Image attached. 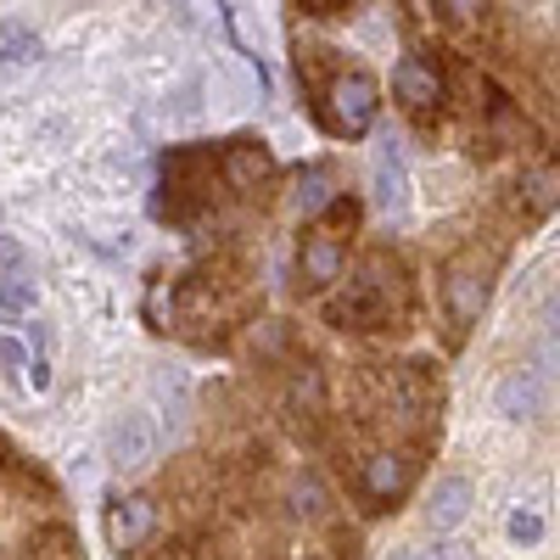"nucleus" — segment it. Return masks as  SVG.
<instances>
[{
  "label": "nucleus",
  "instance_id": "19",
  "mask_svg": "<svg viewBox=\"0 0 560 560\" xmlns=\"http://www.w3.org/2000/svg\"><path fill=\"white\" fill-rule=\"evenodd\" d=\"M432 560H477V555H471V544H438Z\"/></svg>",
  "mask_w": 560,
  "mask_h": 560
},
{
  "label": "nucleus",
  "instance_id": "4",
  "mask_svg": "<svg viewBox=\"0 0 560 560\" xmlns=\"http://www.w3.org/2000/svg\"><path fill=\"white\" fill-rule=\"evenodd\" d=\"M393 96H398L409 113H432V107L443 102V79H438V68H427L420 57H404V62L393 68Z\"/></svg>",
  "mask_w": 560,
  "mask_h": 560
},
{
  "label": "nucleus",
  "instance_id": "7",
  "mask_svg": "<svg viewBox=\"0 0 560 560\" xmlns=\"http://www.w3.org/2000/svg\"><path fill=\"white\" fill-rule=\"evenodd\" d=\"M376 202L387 213H404L409 208V174H404V158H398V140L376 152Z\"/></svg>",
  "mask_w": 560,
  "mask_h": 560
},
{
  "label": "nucleus",
  "instance_id": "10",
  "mask_svg": "<svg viewBox=\"0 0 560 560\" xmlns=\"http://www.w3.org/2000/svg\"><path fill=\"white\" fill-rule=\"evenodd\" d=\"M337 197V174L331 168H325V163H314V168H303L298 174V191H292V208L308 219V213H319L325 202H331Z\"/></svg>",
  "mask_w": 560,
  "mask_h": 560
},
{
  "label": "nucleus",
  "instance_id": "21",
  "mask_svg": "<svg viewBox=\"0 0 560 560\" xmlns=\"http://www.w3.org/2000/svg\"><path fill=\"white\" fill-rule=\"evenodd\" d=\"M398 560H432V555H398Z\"/></svg>",
  "mask_w": 560,
  "mask_h": 560
},
{
  "label": "nucleus",
  "instance_id": "1",
  "mask_svg": "<svg viewBox=\"0 0 560 560\" xmlns=\"http://www.w3.org/2000/svg\"><path fill=\"white\" fill-rule=\"evenodd\" d=\"M158 448V432H152V420L147 415H118V427L107 432V454L118 471H140V465L152 459Z\"/></svg>",
  "mask_w": 560,
  "mask_h": 560
},
{
  "label": "nucleus",
  "instance_id": "13",
  "mask_svg": "<svg viewBox=\"0 0 560 560\" xmlns=\"http://www.w3.org/2000/svg\"><path fill=\"white\" fill-rule=\"evenodd\" d=\"M522 202H527L533 213L555 208V202H560V168H533V174L522 179Z\"/></svg>",
  "mask_w": 560,
  "mask_h": 560
},
{
  "label": "nucleus",
  "instance_id": "18",
  "mask_svg": "<svg viewBox=\"0 0 560 560\" xmlns=\"http://www.w3.org/2000/svg\"><path fill=\"white\" fill-rule=\"evenodd\" d=\"M303 398L319 404V370H303V376L292 382V404H303Z\"/></svg>",
  "mask_w": 560,
  "mask_h": 560
},
{
  "label": "nucleus",
  "instance_id": "9",
  "mask_svg": "<svg viewBox=\"0 0 560 560\" xmlns=\"http://www.w3.org/2000/svg\"><path fill=\"white\" fill-rule=\"evenodd\" d=\"M337 275H342V242L319 230V236L303 247V280H308V287H331Z\"/></svg>",
  "mask_w": 560,
  "mask_h": 560
},
{
  "label": "nucleus",
  "instance_id": "2",
  "mask_svg": "<svg viewBox=\"0 0 560 560\" xmlns=\"http://www.w3.org/2000/svg\"><path fill=\"white\" fill-rule=\"evenodd\" d=\"M331 102H337V118L331 124L342 135H364L370 118H376V84H370L364 73H348V79L331 84Z\"/></svg>",
  "mask_w": 560,
  "mask_h": 560
},
{
  "label": "nucleus",
  "instance_id": "6",
  "mask_svg": "<svg viewBox=\"0 0 560 560\" xmlns=\"http://www.w3.org/2000/svg\"><path fill=\"white\" fill-rule=\"evenodd\" d=\"M443 298H448V314H454L459 325H465V319H477L482 303H488V269H477V264H448Z\"/></svg>",
  "mask_w": 560,
  "mask_h": 560
},
{
  "label": "nucleus",
  "instance_id": "5",
  "mask_svg": "<svg viewBox=\"0 0 560 560\" xmlns=\"http://www.w3.org/2000/svg\"><path fill=\"white\" fill-rule=\"evenodd\" d=\"M152 527H158V504H152L147 493H129V499H118V504L107 510V533H113V544H118V549L147 544V538H152Z\"/></svg>",
  "mask_w": 560,
  "mask_h": 560
},
{
  "label": "nucleus",
  "instance_id": "3",
  "mask_svg": "<svg viewBox=\"0 0 560 560\" xmlns=\"http://www.w3.org/2000/svg\"><path fill=\"white\" fill-rule=\"evenodd\" d=\"M544 398H549V382L527 364V370H510V376L499 382L493 409H499L504 420H527V415H538V409H544Z\"/></svg>",
  "mask_w": 560,
  "mask_h": 560
},
{
  "label": "nucleus",
  "instance_id": "15",
  "mask_svg": "<svg viewBox=\"0 0 560 560\" xmlns=\"http://www.w3.org/2000/svg\"><path fill=\"white\" fill-rule=\"evenodd\" d=\"M0 57H7V62H34L39 57V39L23 23H0Z\"/></svg>",
  "mask_w": 560,
  "mask_h": 560
},
{
  "label": "nucleus",
  "instance_id": "17",
  "mask_svg": "<svg viewBox=\"0 0 560 560\" xmlns=\"http://www.w3.org/2000/svg\"><path fill=\"white\" fill-rule=\"evenodd\" d=\"M538 533H544V522L527 516V510H522V516H510V538H516V544H533Z\"/></svg>",
  "mask_w": 560,
  "mask_h": 560
},
{
  "label": "nucleus",
  "instance_id": "16",
  "mask_svg": "<svg viewBox=\"0 0 560 560\" xmlns=\"http://www.w3.org/2000/svg\"><path fill=\"white\" fill-rule=\"evenodd\" d=\"M292 510H298V516H319V510H325V482L319 477H298L292 482Z\"/></svg>",
  "mask_w": 560,
  "mask_h": 560
},
{
  "label": "nucleus",
  "instance_id": "14",
  "mask_svg": "<svg viewBox=\"0 0 560 560\" xmlns=\"http://www.w3.org/2000/svg\"><path fill=\"white\" fill-rule=\"evenodd\" d=\"M28 308H34V280H28L23 269H12L7 280H0V314L18 319V314H28Z\"/></svg>",
  "mask_w": 560,
  "mask_h": 560
},
{
  "label": "nucleus",
  "instance_id": "12",
  "mask_svg": "<svg viewBox=\"0 0 560 560\" xmlns=\"http://www.w3.org/2000/svg\"><path fill=\"white\" fill-rule=\"evenodd\" d=\"M264 174H269V152H264V147H253V140H242V147L230 152V179H236L242 191H247V185H258Z\"/></svg>",
  "mask_w": 560,
  "mask_h": 560
},
{
  "label": "nucleus",
  "instance_id": "8",
  "mask_svg": "<svg viewBox=\"0 0 560 560\" xmlns=\"http://www.w3.org/2000/svg\"><path fill=\"white\" fill-rule=\"evenodd\" d=\"M471 482L465 477H443L438 488H432V504H427V516H432V527H459L465 516H471Z\"/></svg>",
  "mask_w": 560,
  "mask_h": 560
},
{
  "label": "nucleus",
  "instance_id": "20",
  "mask_svg": "<svg viewBox=\"0 0 560 560\" xmlns=\"http://www.w3.org/2000/svg\"><path fill=\"white\" fill-rule=\"evenodd\" d=\"M544 325H549V342H560V292L544 303Z\"/></svg>",
  "mask_w": 560,
  "mask_h": 560
},
{
  "label": "nucleus",
  "instance_id": "11",
  "mask_svg": "<svg viewBox=\"0 0 560 560\" xmlns=\"http://www.w3.org/2000/svg\"><path fill=\"white\" fill-rule=\"evenodd\" d=\"M364 488H370V499H398L409 488V459L376 454V459L364 465Z\"/></svg>",
  "mask_w": 560,
  "mask_h": 560
}]
</instances>
